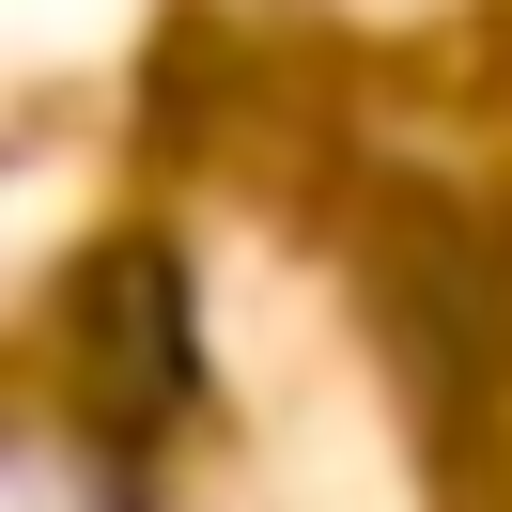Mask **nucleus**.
<instances>
[{
    "label": "nucleus",
    "instance_id": "obj_1",
    "mask_svg": "<svg viewBox=\"0 0 512 512\" xmlns=\"http://www.w3.org/2000/svg\"><path fill=\"white\" fill-rule=\"evenodd\" d=\"M0 512H109V497L63 466V450H0Z\"/></svg>",
    "mask_w": 512,
    "mask_h": 512
}]
</instances>
